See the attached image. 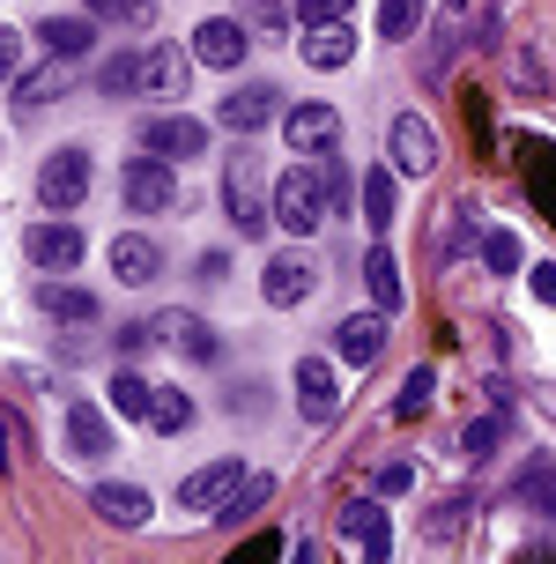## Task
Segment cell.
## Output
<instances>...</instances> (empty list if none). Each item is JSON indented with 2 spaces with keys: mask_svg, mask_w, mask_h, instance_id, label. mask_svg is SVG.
Instances as JSON below:
<instances>
[{
  "mask_svg": "<svg viewBox=\"0 0 556 564\" xmlns=\"http://www.w3.org/2000/svg\"><path fill=\"white\" fill-rule=\"evenodd\" d=\"M268 216H275L290 238H312V230H327V186H319V156H297V164L275 178V194H268Z\"/></svg>",
  "mask_w": 556,
  "mask_h": 564,
  "instance_id": "cell-1",
  "label": "cell"
},
{
  "mask_svg": "<svg viewBox=\"0 0 556 564\" xmlns=\"http://www.w3.org/2000/svg\"><path fill=\"white\" fill-rule=\"evenodd\" d=\"M222 216H230V230L238 238H268V194H260V164L252 156H230V171H222Z\"/></svg>",
  "mask_w": 556,
  "mask_h": 564,
  "instance_id": "cell-2",
  "label": "cell"
},
{
  "mask_svg": "<svg viewBox=\"0 0 556 564\" xmlns=\"http://www.w3.org/2000/svg\"><path fill=\"white\" fill-rule=\"evenodd\" d=\"M119 200H127L134 216H171V208H178V164L134 156V164L119 171Z\"/></svg>",
  "mask_w": 556,
  "mask_h": 564,
  "instance_id": "cell-3",
  "label": "cell"
},
{
  "mask_svg": "<svg viewBox=\"0 0 556 564\" xmlns=\"http://www.w3.org/2000/svg\"><path fill=\"white\" fill-rule=\"evenodd\" d=\"M89 194V149H53L45 164H37V200L53 208V216H75Z\"/></svg>",
  "mask_w": 556,
  "mask_h": 564,
  "instance_id": "cell-4",
  "label": "cell"
},
{
  "mask_svg": "<svg viewBox=\"0 0 556 564\" xmlns=\"http://www.w3.org/2000/svg\"><path fill=\"white\" fill-rule=\"evenodd\" d=\"M246 53H252L246 15H208V23L194 30V59H200V67H222V75H238V67H246Z\"/></svg>",
  "mask_w": 556,
  "mask_h": 564,
  "instance_id": "cell-5",
  "label": "cell"
},
{
  "mask_svg": "<svg viewBox=\"0 0 556 564\" xmlns=\"http://www.w3.org/2000/svg\"><path fill=\"white\" fill-rule=\"evenodd\" d=\"M275 119H282V89L275 83H238L216 105V127H230V134H260V127H275Z\"/></svg>",
  "mask_w": 556,
  "mask_h": 564,
  "instance_id": "cell-6",
  "label": "cell"
},
{
  "mask_svg": "<svg viewBox=\"0 0 556 564\" xmlns=\"http://www.w3.org/2000/svg\"><path fill=\"white\" fill-rule=\"evenodd\" d=\"M341 542H349L357 557L386 564L393 557V520H386V506H379V498H349V506H341Z\"/></svg>",
  "mask_w": 556,
  "mask_h": 564,
  "instance_id": "cell-7",
  "label": "cell"
},
{
  "mask_svg": "<svg viewBox=\"0 0 556 564\" xmlns=\"http://www.w3.org/2000/svg\"><path fill=\"white\" fill-rule=\"evenodd\" d=\"M282 141H290V156H327V149H341V112L334 105H290Z\"/></svg>",
  "mask_w": 556,
  "mask_h": 564,
  "instance_id": "cell-8",
  "label": "cell"
},
{
  "mask_svg": "<svg viewBox=\"0 0 556 564\" xmlns=\"http://www.w3.org/2000/svg\"><path fill=\"white\" fill-rule=\"evenodd\" d=\"M141 149H149V156H164V164H194L200 149H208V127H200L194 112H164V119H149V127H141Z\"/></svg>",
  "mask_w": 556,
  "mask_h": 564,
  "instance_id": "cell-9",
  "label": "cell"
},
{
  "mask_svg": "<svg viewBox=\"0 0 556 564\" xmlns=\"http://www.w3.org/2000/svg\"><path fill=\"white\" fill-rule=\"evenodd\" d=\"M386 156H393V171H401V178H423V171L438 164V127H430V119H416V112H401L386 127Z\"/></svg>",
  "mask_w": 556,
  "mask_h": 564,
  "instance_id": "cell-10",
  "label": "cell"
},
{
  "mask_svg": "<svg viewBox=\"0 0 556 564\" xmlns=\"http://www.w3.org/2000/svg\"><path fill=\"white\" fill-rule=\"evenodd\" d=\"M297 53H305V67H319V75H341V67L357 59V23H349V15H334V23H305Z\"/></svg>",
  "mask_w": 556,
  "mask_h": 564,
  "instance_id": "cell-11",
  "label": "cell"
},
{
  "mask_svg": "<svg viewBox=\"0 0 556 564\" xmlns=\"http://www.w3.org/2000/svg\"><path fill=\"white\" fill-rule=\"evenodd\" d=\"M312 290H319V268H312L305 253H275L268 268H260V297L275 312H290V305H305Z\"/></svg>",
  "mask_w": 556,
  "mask_h": 564,
  "instance_id": "cell-12",
  "label": "cell"
},
{
  "mask_svg": "<svg viewBox=\"0 0 556 564\" xmlns=\"http://www.w3.org/2000/svg\"><path fill=\"white\" fill-rule=\"evenodd\" d=\"M23 253L37 260L45 275H67V268L83 260V224H67V216H59V224H30L23 230Z\"/></svg>",
  "mask_w": 556,
  "mask_h": 564,
  "instance_id": "cell-13",
  "label": "cell"
},
{
  "mask_svg": "<svg viewBox=\"0 0 556 564\" xmlns=\"http://www.w3.org/2000/svg\"><path fill=\"white\" fill-rule=\"evenodd\" d=\"M468 23H475V0H445L438 23H430V53H423V75L438 83L445 67H453V53L468 45Z\"/></svg>",
  "mask_w": 556,
  "mask_h": 564,
  "instance_id": "cell-14",
  "label": "cell"
},
{
  "mask_svg": "<svg viewBox=\"0 0 556 564\" xmlns=\"http://www.w3.org/2000/svg\"><path fill=\"white\" fill-rule=\"evenodd\" d=\"M379 349H386V312H349L341 327H334V357L341 365H379Z\"/></svg>",
  "mask_w": 556,
  "mask_h": 564,
  "instance_id": "cell-15",
  "label": "cell"
},
{
  "mask_svg": "<svg viewBox=\"0 0 556 564\" xmlns=\"http://www.w3.org/2000/svg\"><path fill=\"white\" fill-rule=\"evenodd\" d=\"M111 275L127 282V290H149V282L164 275V253H156V238H141V230H119V238H111Z\"/></svg>",
  "mask_w": 556,
  "mask_h": 564,
  "instance_id": "cell-16",
  "label": "cell"
},
{
  "mask_svg": "<svg viewBox=\"0 0 556 564\" xmlns=\"http://www.w3.org/2000/svg\"><path fill=\"white\" fill-rule=\"evenodd\" d=\"M67 446H75V460H111L119 453V438H111L97 401H67Z\"/></svg>",
  "mask_w": 556,
  "mask_h": 564,
  "instance_id": "cell-17",
  "label": "cell"
},
{
  "mask_svg": "<svg viewBox=\"0 0 556 564\" xmlns=\"http://www.w3.org/2000/svg\"><path fill=\"white\" fill-rule=\"evenodd\" d=\"M238 482H246V468H238V460H208V468H194V476L178 482V506H186V512H216Z\"/></svg>",
  "mask_w": 556,
  "mask_h": 564,
  "instance_id": "cell-18",
  "label": "cell"
},
{
  "mask_svg": "<svg viewBox=\"0 0 556 564\" xmlns=\"http://www.w3.org/2000/svg\"><path fill=\"white\" fill-rule=\"evenodd\" d=\"M297 409H305L312 423L341 416V379H334V365H319V357H297Z\"/></svg>",
  "mask_w": 556,
  "mask_h": 564,
  "instance_id": "cell-19",
  "label": "cell"
},
{
  "mask_svg": "<svg viewBox=\"0 0 556 564\" xmlns=\"http://www.w3.org/2000/svg\"><path fill=\"white\" fill-rule=\"evenodd\" d=\"M186 75H194V53H178V45L141 53V89L149 97H186Z\"/></svg>",
  "mask_w": 556,
  "mask_h": 564,
  "instance_id": "cell-20",
  "label": "cell"
},
{
  "mask_svg": "<svg viewBox=\"0 0 556 564\" xmlns=\"http://www.w3.org/2000/svg\"><path fill=\"white\" fill-rule=\"evenodd\" d=\"M89 506H97V520H111V528H141V520H149V490H141V482H97Z\"/></svg>",
  "mask_w": 556,
  "mask_h": 564,
  "instance_id": "cell-21",
  "label": "cell"
},
{
  "mask_svg": "<svg viewBox=\"0 0 556 564\" xmlns=\"http://www.w3.org/2000/svg\"><path fill=\"white\" fill-rule=\"evenodd\" d=\"M37 37H45V53H53V59H83L89 45H97V23H89V15H45Z\"/></svg>",
  "mask_w": 556,
  "mask_h": 564,
  "instance_id": "cell-22",
  "label": "cell"
},
{
  "mask_svg": "<svg viewBox=\"0 0 556 564\" xmlns=\"http://www.w3.org/2000/svg\"><path fill=\"white\" fill-rule=\"evenodd\" d=\"M37 312H45V319H67V327H89L105 305H97L89 290H75V282H45V290H37Z\"/></svg>",
  "mask_w": 556,
  "mask_h": 564,
  "instance_id": "cell-23",
  "label": "cell"
},
{
  "mask_svg": "<svg viewBox=\"0 0 556 564\" xmlns=\"http://www.w3.org/2000/svg\"><path fill=\"white\" fill-rule=\"evenodd\" d=\"M363 290H371V305H379V312H401V297H408V290H401V260H393L386 246L363 253Z\"/></svg>",
  "mask_w": 556,
  "mask_h": 564,
  "instance_id": "cell-24",
  "label": "cell"
},
{
  "mask_svg": "<svg viewBox=\"0 0 556 564\" xmlns=\"http://www.w3.org/2000/svg\"><path fill=\"white\" fill-rule=\"evenodd\" d=\"M156 341H171V349H186V357H216V335H208V319H194V312H164L156 319Z\"/></svg>",
  "mask_w": 556,
  "mask_h": 564,
  "instance_id": "cell-25",
  "label": "cell"
},
{
  "mask_svg": "<svg viewBox=\"0 0 556 564\" xmlns=\"http://www.w3.org/2000/svg\"><path fill=\"white\" fill-rule=\"evenodd\" d=\"M357 194H363V224L386 238L393 230V216H401V194H393V171H363L357 178Z\"/></svg>",
  "mask_w": 556,
  "mask_h": 564,
  "instance_id": "cell-26",
  "label": "cell"
},
{
  "mask_svg": "<svg viewBox=\"0 0 556 564\" xmlns=\"http://www.w3.org/2000/svg\"><path fill=\"white\" fill-rule=\"evenodd\" d=\"M149 431H164V438H178V431H194V401L178 394V387H149Z\"/></svg>",
  "mask_w": 556,
  "mask_h": 564,
  "instance_id": "cell-27",
  "label": "cell"
},
{
  "mask_svg": "<svg viewBox=\"0 0 556 564\" xmlns=\"http://www.w3.org/2000/svg\"><path fill=\"white\" fill-rule=\"evenodd\" d=\"M59 89H67V59H53V67H30V75H15V105H53Z\"/></svg>",
  "mask_w": 556,
  "mask_h": 564,
  "instance_id": "cell-28",
  "label": "cell"
},
{
  "mask_svg": "<svg viewBox=\"0 0 556 564\" xmlns=\"http://www.w3.org/2000/svg\"><path fill=\"white\" fill-rule=\"evenodd\" d=\"M430 394H438V371H408V379H401V394H393V416H401V423L430 416Z\"/></svg>",
  "mask_w": 556,
  "mask_h": 564,
  "instance_id": "cell-29",
  "label": "cell"
},
{
  "mask_svg": "<svg viewBox=\"0 0 556 564\" xmlns=\"http://www.w3.org/2000/svg\"><path fill=\"white\" fill-rule=\"evenodd\" d=\"M268 498H275V482H268V476H246V482H238V490H230V498H222L216 512H208V520H246V512H260Z\"/></svg>",
  "mask_w": 556,
  "mask_h": 564,
  "instance_id": "cell-30",
  "label": "cell"
},
{
  "mask_svg": "<svg viewBox=\"0 0 556 564\" xmlns=\"http://www.w3.org/2000/svg\"><path fill=\"white\" fill-rule=\"evenodd\" d=\"M97 89H105V97H134L141 89V53H111L105 67H97Z\"/></svg>",
  "mask_w": 556,
  "mask_h": 564,
  "instance_id": "cell-31",
  "label": "cell"
},
{
  "mask_svg": "<svg viewBox=\"0 0 556 564\" xmlns=\"http://www.w3.org/2000/svg\"><path fill=\"white\" fill-rule=\"evenodd\" d=\"M319 186H327V216H341V208H349V200H357V178H349V164H341V156H319Z\"/></svg>",
  "mask_w": 556,
  "mask_h": 564,
  "instance_id": "cell-32",
  "label": "cell"
},
{
  "mask_svg": "<svg viewBox=\"0 0 556 564\" xmlns=\"http://www.w3.org/2000/svg\"><path fill=\"white\" fill-rule=\"evenodd\" d=\"M89 15L127 23V30H156V0H89Z\"/></svg>",
  "mask_w": 556,
  "mask_h": 564,
  "instance_id": "cell-33",
  "label": "cell"
},
{
  "mask_svg": "<svg viewBox=\"0 0 556 564\" xmlns=\"http://www.w3.org/2000/svg\"><path fill=\"white\" fill-rule=\"evenodd\" d=\"M416 23H423V0H379V37H416Z\"/></svg>",
  "mask_w": 556,
  "mask_h": 564,
  "instance_id": "cell-34",
  "label": "cell"
},
{
  "mask_svg": "<svg viewBox=\"0 0 556 564\" xmlns=\"http://www.w3.org/2000/svg\"><path fill=\"white\" fill-rule=\"evenodd\" d=\"M468 498H445L438 512H430V520H423V542H460V528H468Z\"/></svg>",
  "mask_w": 556,
  "mask_h": 564,
  "instance_id": "cell-35",
  "label": "cell"
},
{
  "mask_svg": "<svg viewBox=\"0 0 556 564\" xmlns=\"http://www.w3.org/2000/svg\"><path fill=\"white\" fill-rule=\"evenodd\" d=\"M482 268L490 275H520V238L512 230H482Z\"/></svg>",
  "mask_w": 556,
  "mask_h": 564,
  "instance_id": "cell-36",
  "label": "cell"
},
{
  "mask_svg": "<svg viewBox=\"0 0 556 564\" xmlns=\"http://www.w3.org/2000/svg\"><path fill=\"white\" fill-rule=\"evenodd\" d=\"M111 409L119 416H149V379L141 371H111Z\"/></svg>",
  "mask_w": 556,
  "mask_h": 564,
  "instance_id": "cell-37",
  "label": "cell"
},
{
  "mask_svg": "<svg viewBox=\"0 0 556 564\" xmlns=\"http://www.w3.org/2000/svg\"><path fill=\"white\" fill-rule=\"evenodd\" d=\"M520 498H534V512H549V520H556V468H549V460H534L527 476H520Z\"/></svg>",
  "mask_w": 556,
  "mask_h": 564,
  "instance_id": "cell-38",
  "label": "cell"
},
{
  "mask_svg": "<svg viewBox=\"0 0 556 564\" xmlns=\"http://www.w3.org/2000/svg\"><path fill=\"white\" fill-rule=\"evenodd\" d=\"M460 446H468V460H490V453L504 446V416H482V423H468V438H460Z\"/></svg>",
  "mask_w": 556,
  "mask_h": 564,
  "instance_id": "cell-39",
  "label": "cell"
},
{
  "mask_svg": "<svg viewBox=\"0 0 556 564\" xmlns=\"http://www.w3.org/2000/svg\"><path fill=\"white\" fill-rule=\"evenodd\" d=\"M371 490H379V498H401V490H416V468H408V460H379V468H371Z\"/></svg>",
  "mask_w": 556,
  "mask_h": 564,
  "instance_id": "cell-40",
  "label": "cell"
},
{
  "mask_svg": "<svg viewBox=\"0 0 556 564\" xmlns=\"http://www.w3.org/2000/svg\"><path fill=\"white\" fill-rule=\"evenodd\" d=\"M15 75H23V37H15V30L0 23V89L15 83Z\"/></svg>",
  "mask_w": 556,
  "mask_h": 564,
  "instance_id": "cell-41",
  "label": "cell"
},
{
  "mask_svg": "<svg viewBox=\"0 0 556 564\" xmlns=\"http://www.w3.org/2000/svg\"><path fill=\"white\" fill-rule=\"evenodd\" d=\"M357 0H297V30L305 23H334V15H349Z\"/></svg>",
  "mask_w": 556,
  "mask_h": 564,
  "instance_id": "cell-42",
  "label": "cell"
},
{
  "mask_svg": "<svg viewBox=\"0 0 556 564\" xmlns=\"http://www.w3.org/2000/svg\"><path fill=\"white\" fill-rule=\"evenodd\" d=\"M246 30H282V8H275V0H252V8H246Z\"/></svg>",
  "mask_w": 556,
  "mask_h": 564,
  "instance_id": "cell-43",
  "label": "cell"
},
{
  "mask_svg": "<svg viewBox=\"0 0 556 564\" xmlns=\"http://www.w3.org/2000/svg\"><path fill=\"white\" fill-rule=\"evenodd\" d=\"M534 297H542V305H556V268H534Z\"/></svg>",
  "mask_w": 556,
  "mask_h": 564,
  "instance_id": "cell-44",
  "label": "cell"
},
{
  "mask_svg": "<svg viewBox=\"0 0 556 564\" xmlns=\"http://www.w3.org/2000/svg\"><path fill=\"white\" fill-rule=\"evenodd\" d=\"M0 460H8V431H0Z\"/></svg>",
  "mask_w": 556,
  "mask_h": 564,
  "instance_id": "cell-45",
  "label": "cell"
}]
</instances>
